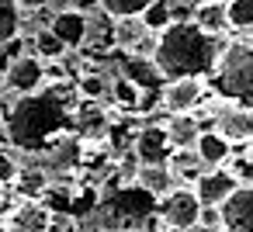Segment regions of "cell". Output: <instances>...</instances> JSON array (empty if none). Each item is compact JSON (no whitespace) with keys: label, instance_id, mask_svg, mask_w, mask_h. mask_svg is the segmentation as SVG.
Segmentation results:
<instances>
[{"label":"cell","instance_id":"obj_1","mask_svg":"<svg viewBox=\"0 0 253 232\" xmlns=\"http://www.w3.org/2000/svg\"><path fill=\"white\" fill-rule=\"evenodd\" d=\"M218 56H222V45L211 35H205L201 28L170 25L167 32L156 35V49H153L149 63L170 83V80H205V77H211Z\"/></svg>","mask_w":253,"mask_h":232},{"label":"cell","instance_id":"obj_2","mask_svg":"<svg viewBox=\"0 0 253 232\" xmlns=\"http://www.w3.org/2000/svg\"><path fill=\"white\" fill-rule=\"evenodd\" d=\"M66 125H73V104L66 97H56V90L21 97L7 111V139L28 153L56 149Z\"/></svg>","mask_w":253,"mask_h":232},{"label":"cell","instance_id":"obj_3","mask_svg":"<svg viewBox=\"0 0 253 232\" xmlns=\"http://www.w3.org/2000/svg\"><path fill=\"white\" fill-rule=\"evenodd\" d=\"M211 83L225 104L253 111V45H225L211 70Z\"/></svg>","mask_w":253,"mask_h":232},{"label":"cell","instance_id":"obj_4","mask_svg":"<svg viewBox=\"0 0 253 232\" xmlns=\"http://www.w3.org/2000/svg\"><path fill=\"white\" fill-rule=\"evenodd\" d=\"M156 215L167 229H177V232H187L198 225V215H201V204L194 197V191L187 187H173L167 197H160L156 204Z\"/></svg>","mask_w":253,"mask_h":232},{"label":"cell","instance_id":"obj_5","mask_svg":"<svg viewBox=\"0 0 253 232\" xmlns=\"http://www.w3.org/2000/svg\"><path fill=\"white\" fill-rule=\"evenodd\" d=\"M205 101V83L201 80H170L163 90H160V108L170 115V118H184V115H194Z\"/></svg>","mask_w":253,"mask_h":232},{"label":"cell","instance_id":"obj_6","mask_svg":"<svg viewBox=\"0 0 253 232\" xmlns=\"http://www.w3.org/2000/svg\"><path fill=\"white\" fill-rule=\"evenodd\" d=\"M211 132H215L225 146L250 142V139H253V111H246V108H236V104H225V101H222V108H215Z\"/></svg>","mask_w":253,"mask_h":232},{"label":"cell","instance_id":"obj_7","mask_svg":"<svg viewBox=\"0 0 253 232\" xmlns=\"http://www.w3.org/2000/svg\"><path fill=\"white\" fill-rule=\"evenodd\" d=\"M111 42H115L128 59H153V49H156V35L142 25V18L115 21V35H111Z\"/></svg>","mask_w":253,"mask_h":232},{"label":"cell","instance_id":"obj_8","mask_svg":"<svg viewBox=\"0 0 253 232\" xmlns=\"http://www.w3.org/2000/svg\"><path fill=\"white\" fill-rule=\"evenodd\" d=\"M45 83V63H39L35 56H14L7 73H4V87L18 97H32L39 94Z\"/></svg>","mask_w":253,"mask_h":232},{"label":"cell","instance_id":"obj_9","mask_svg":"<svg viewBox=\"0 0 253 232\" xmlns=\"http://www.w3.org/2000/svg\"><path fill=\"white\" fill-rule=\"evenodd\" d=\"M90 7H94V4H66V11L56 14V18L45 25V32H52L66 49L84 45V42H87V14H90Z\"/></svg>","mask_w":253,"mask_h":232},{"label":"cell","instance_id":"obj_10","mask_svg":"<svg viewBox=\"0 0 253 232\" xmlns=\"http://www.w3.org/2000/svg\"><path fill=\"white\" fill-rule=\"evenodd\" d=\"M132 159H139V166H167L170 163V142L163 125H142L139 135L132 139Z\"/></svg>","mask_w":253,"mask_h":232},{"label":"cell","instance_id":"obj_11","mask_svg":"<svg viewBox=\"0 0 253 232\" xmlns=\"http://www.w3.org/2000/svg\"><path fill=\"white\" fill-rule=\"evenodd\" d=\"M218 215L225 232H253V187H236L218 204Z\"/></svg>","mask_w":253,"mask_h":232},{"label":"cell","instance_id":"obj_12","mask_svg":"<svg viewBox=\"0 0 253 232\" xmlns=\"http://www.w3.org/2000/svg\"><path fill=\"white\" fill-rule=\"evenodd\" d=\"M4 232H52V211L42 201H18L4 218Z\"/></svg>","mask_w":253,"mask_h":232},{"label":"cell","instance_id":"obj_13","mask_svg":"<svg viewBox=\"0 0 253 232\" xmlns=\"http://www.w3.org/2000/svg\"><path fill=\"white\" fill-rule=\"evenodd\" d=\"M239 187V180L222 166V170H205L198 180H194V197L201 208H218L232 191Z\"/></svg>","mask_w":253,"mask_h":232},{"label":"cell","instance_id":"obj_14","mask_svg":"<svg viewBox=\"0 0 253 232\" xmlns=\"http://www.w3.org/2000/svg\"><path fill=\"white\" fill-rule=\"evenodd\" d=\"M122 80H128L139 94H160V73L149 59H125L122 63Z\"/></svg>","mask_w":253,"mask_h":232},{"label":"cell","instance_id":"obj_15","mask_svg":"<svg viewBox=\"0 0 253 232\" xmlns=\"http://www.w3.org/2000/svg\"><path fill=\"white\" fill-rule=\"evenodd\" d=\"M163 132H167V142H170L173 153H191V149L198 146L201 125H198L191 115H184V118H170V121L163 125Z\"/></svg>","mask_w":253,"mask_h":232},{"label":"cell","instance_id":"obj_16","mask_svg":"<svg viewBox=\"0 0 253 232\" xmlns=\"http://www.w3.org/2000/svg\"><path fill=\"white\" fill-rule=\"evenodd\" d=\"M135 180H139V191H146L153 201L156 197H167L170 191H173V173H170V166H139L135 170Z\"/></svg>","mask_w":253,"mask_h":232},{"label":"cell","instance_id":"obj_17","mask_svg":"<svg viewBox=\"0 0 253 232\" xmlns=\"http://www.w3.org/2000/svg\"><path fill=\"white\" fill-rule=\"evenodd\" d=\"M194 28H201L205 35H222L229 28L225 21V4H218V0H205V4H194V18H191Z\"/></svg>","mask_w":253,"mask_h":232},{"label":"cell","instance_id":"obj_18","mask_svg":"<svg viewBox=\"0 0 253 232\" xmlns=\"http://www.w3.org/2000/svg\"><path fill=\"white\" fill-rule=\"evenodd\" d=\"M194 156L201 159V166L222 170V163L229 159V146H225L215 132H201V135H198V146H194Z\"/></svg>","mask_w":253,"mask_h":232},{"label":"cell","instance_id":"obj_19","mask_svg":"<svg viewBox=\"0 0 253 232\" xmlns=\"http://www.w3.org/2000/svg\"><path fill=\"white\" fill-rule=\"evenodd\" d=\"M73 118H77V128H80L84 139H101L108 132V115L101 108H94V104H84Z\"/></svg>","mask_w":253,"mask_h":232},{"label":"cell","instance_id":"obj_20","mask_svg":"<svg viewBox=\"0 0 253 232\" xmlns=\"http://www.w3.org/2000/svg\"><path fill=\"white\" fill-rule=\"evenodd\" d=\"M18 191H21V201H42V194L49 191V180L42 170H18Z\"/></svg>","mask_w":253,"mask_h":232},{"label":"cell","instance_id":"obj_21","mask_svg":"<svg viewBox=\"0 0 253 232\" xmlns=\"http://www.w3.org/2000/svg\"><path fill=\"white\" fill-rule=\"evenodd\" d=\"M21 32V4H11V0H0V45L14 42Z\"/></svg>","mask_w":253,"mask_h":232},{"label":"cell","instance_id":"obj_22","mask_svg":"<svg viewBox=\"0 0 253 232\" xmlns=\"http://www.w3.org/2000/svg\"><path fill=\"white\" fill-rule=\"evenodd\" d=\"M66 52H70V49H66L52 32L42 28V32L35 35V59H39V63H56V59H63Z\"/></svg>","mask_w":253,"mask_h":232},{"label":"cell","instance_id":"obj_23","mask_svg":"<svg viewBox=\"0 0 253 232\" xmlns=\"http://www.w3.org/2000/svg\"><path fill=\"white\" fill-rule=\"evenodd\" d=\"M149 0H104L101 11L111 18V21H128V18H142Z\"/></svg>","mask_w":253,"mask_h":232},{"label":"cell","instance_id":"obj_24","mask_svg":"<svg viewBox=\"0 0 253 232\" xmlns=\"http://www.w3.org/2000/svg\"><path fill=\"white\" fill-rule=\"evenodd\" d=\"M108 90H111V104H115V108H122V111H139V97H142V94H139L128 80L118 77V80L108 83Z\"/></svg>","mask_w":253,"mask_h":232},{"label":"cell","instance_id":"obj_25","mask_svg":"<svg viewBox=\"0 0 253 232\" xmlns=\"http://www.w3.org/2000/svg\"><path fill=\"white\" fill-rule=\"evenodd\" d=\"M142 25L153 35H160V32L170 28V4H167V0H149L146 11H142Z\"/></svg>","mask_w":253,"mask_h":232},{"label":"cell","instance_id":"obj_26","mask_svg":"<svg viewBox=\"0 0 253 232\" xmlns=\"http://www.w3.org/2000/svg\"><path fill=\"white\" fill-rule=\"evenodd\" d=\"M225 21H229V28H253V0L225 4Z\"/></svg>","mask_w":253,"mask_h":232},{"label":"cell","instance_id":"obj_27","mask_svg":"<svg viewBox=\"0 0 253 232\" xmlns=\"http://www.w3.org/2000/svg\"><path fill=\"white\" fill-rule=\"evenodd\" d=\"M104 90H108V83H104L97 73H90V77H80V94H84L87 101H97Z\"/></svg>","mask_w":253,"mask_h":232},{"label":"cell","instance_id":"obj_28","mask_svg":"<svg viewBox=\"0 0 253 232\" xmlns=\"http://www.w3.org/2000/svg\"><path fill=\"white\" fill-rule=\"evenodd\" d=\"M194 229H201V232H222V215H218V208H201Z\"/></svg>","mask_w":253,"mask_h":232},{"label":"cell","instance_id":"obj_29","mask_svg":"<svg viewBox=\"0 0 253 232\" xmlns=\"http://www.w3.org/2000/svg\"><path fill=\"white\" fill-rule=\"evenodd\" d=\"M18 180V166H14V159L7 156V153H0V187L4 184H14Z\"/></svg>","mask_w":253,"mask_h":232},{"label":"cell","instance_id":"obj_30","mask_svg":"<svg viewBox=\"0 0 253 232\" xmlns=\"http://www.w3.org/2000/svg\"><path fill=\"white\" fill-rule=\"evenodd\" d=\"M4 204H7V197H4V187H0V215H4Z\"/></svg>","mask_w":253,"mask_h":232},{"label":"cell","instance_id":"obj_31","mask_svg":"<svg viewBox=\"0 0 253 232\" xmlns=\"http://www.w3.org/2000/svg\"><path fill=\"white\" fill-rule=\"evenodd\" d=\"M122 232H149V229H122Z\"/></svg>","mask_w":253,"mask_h":232},{"label":"cell","instance_id":"obj_32","mask_svg":"<svg viewBox=\"0 0 253 232\" xmlns=\"http://www.w3.org/2000/svg\"><path fill=\"white\" fill-rule=\"evenodd\" d=\"M0 232H4V218H0Z\"/></svg>","mask_w":253,"mask_h":232},{"label":"cell","instance_id":"obj_33","mask_svg":"<svg viewBox=\"0 0 253 232\" xmlns=\"http://www.w3.org/2000/svg\"><path fill=\"white\" fill-rule=\"evenodd\" d=\"M250 142H253V139H250Z\"/></svg>","mask_w":253,"mask_h":232}]
</instances>
